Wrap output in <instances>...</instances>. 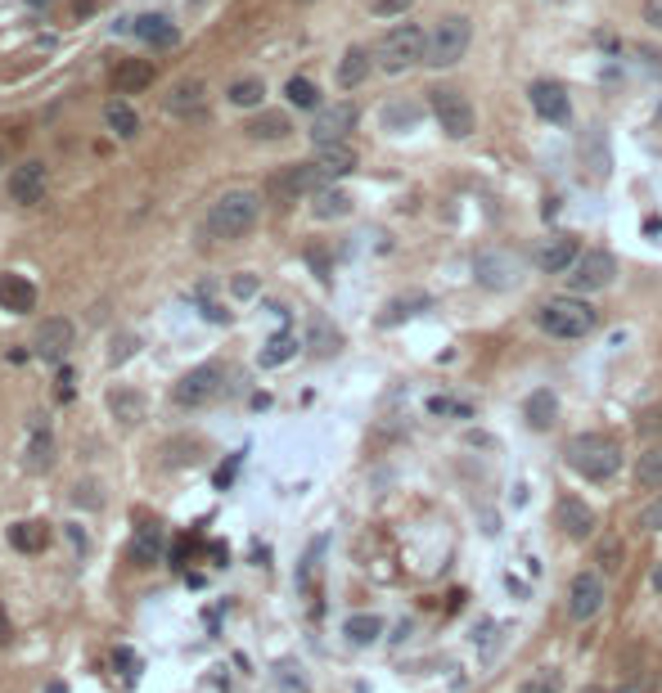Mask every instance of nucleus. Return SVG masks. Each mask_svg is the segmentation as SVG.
Segmentation results:
<instances>
[{"label":"nucleus","instance_id":"nucleus-7","mask_svg":"<svg viewBox=\"0 0 662 693\" xmlns=\"http://www.w3.org/2000/svg\"><path fill=\"white\" fill-rule=\"evenodd\" d=\"M613 275H617V257H613V252H604V248H586L577 261H572V270H568V288H572L577 297H586V293H599V288L613 284Z\"/></svg>","mask_w":662,"mask_h":693},{"label":"nucleus","instance_id":"nucleus-55","mask_svg":"<svg viewBox=\"0 0 662 693\" xmlns=\"http://www.w3.org/2000/svg\"><path fill=\"white\" fill-rule=\"evenodd\" d=\"M550 5H563V0H550Z\"/></svg>","mask_w":662,"mask_h":693},{"label":"nucleus","instance_id":"nucleus-28","mask_svg":"<svg viewBox=\"0 0 662 693\" xmlns=\"http://www.w3.org/2000/svg\"><path fill=\"white\" fill-rule=\"evenodd\" d=\"M109 410H113V419H122V423H140L145 419V396L131 392V387H113Z\"/></svg>","mask_w":662,"mask_h":693},{"label":"nucleus","instance_id":"nucleus-34","mask_svg":"<svg viewBox=\"0 0 662 693\" xmlns=\"http://www.w3.org/2000/svg\"><path fill=\"white\" fill-rule=\"evenodd\" d=\"M518 693H563V671L559 666H536V671L518 684Z\"/></svg>","mask_w":662,"mask_h":693},{"label":"nucleus","instance_id":"nucleus-9","mask_svg":"<svg viewBox=\"0 0 662 693\" xmlns=\"http://www.w3.org/2000/svg\"><path fill=\"white\" fill-rule=\"evenodd\" d=\"M325 185H334V180L325 176L320 162H293L284 176H275V194H280V198H311V194H320Z\"/></svg>","mask_w":662,"mask_h":693},{"label":"nucleus","instance_id":"nucleus-14","mask_svg":"<svg viewBox=\"0 0 662 693\" xmlns=\"http://www.w3.org/2000/svg\"><path fill=\"white\" fill-rule=\"evenodd\" d=\"M73 338H77L73 320L55 315V320H46V324L37 329V338H32V351H37L41 360H64V351L73 347Z\"/></svg>","mask_w":662,"mask_h":693},{"label":"nucleus","instance_id":"nucleus-20","mask_svg":"<svg viewBox=\"0 0 662 693\" xmlns=\"http://www.w3.org/2000/svg\"><path fill=\"white\" fill-rule=\"evenodd\" d=\"M55 464V437H50L46 414H32V437H28V455H23V468L28 473H50Z\"/></svg>","mask_w":662,"mask_h":693},{"label":"nucleus","instance_id":"nucleus-27","mask_svg":"<svg viewBox=\"0 0 662 693\" xmlns=\"http://www.w3.org/2000/svg\"><path fill=\"white\" fill-rule=\"evenodd\" d=\"M311 212H316L320 221H338V216H347V212H352V198H347L343 189L325 185V189H320V194H311Z\"/></svg>","mask_w":662,"mask_h":693},{"label":"nucleus","instance_id":"nucleus-39","mask_svg":"<svg viewBox=\"0 0 662 693\" xmlns=\"http://www.w3.org/2000/svg\"><path fill=\"white\" fill-rule=\"evenodd\" d=\"M428 414H451V419H469L473 405H469V401H455V396H433V401H428Z\"/></svg>","mask_w":662,"mask_h":693},{"label":"nucleus","instance_id":"nucleus-33","mask_svg":"<svg viewBox=\"0 0 662 693\" xmlns=\"http://www.w3.org/2000/svg\"><path fill=\"white\" fill-rule=\"evenodd\" d=\"M262 95H266L262 77H235V81H230V90H226V99L235 108H257V104H262Z\"/></svg>","mask_w":662,"mask_h":693},{"label":"nucleus","instance_id":"nucleus-15","mask_svg":"<svg viewBox=\"0 0 662 693\" xmlns=\"http://www.w3.org/2000/svg\"><path fill=\"white\" fill-rule=\"evenodd\" d=\"M554 518H559L563 536L568 540H590L595 536V509H590L586 500H577V495H563L559 509H554Z\"/></svg>","mask_w":662,"mask_h":693},{"label":"nucleus","instance_id":"nucleus-25","mask_svg":"<svg viewBox=\"0 0 662 693\" xmlns=\"http://www.w3.org/2000/svg\"><path fill=\"white\" fill-rule=\"evenodd\" d=\"M248 131V140H262V144H271V140H284V135L293 131V122L284 113H257L253 122L244 126Z\"/></svg>","mask_w":662,"mask_h":693},{"label":"nucleus","instance_id":"nucleus-51","mask_svg":"<svg viewBox=\"0 0 662 693\" xmlns=\"http://www.w3.org/2000/svg\"><path fill=\"white\" fill-rule=\"evenodd\" d=\"M653 590H662V572H653Z\"/></svg>","mask_w":662,"mask_h":693},{"label":"nucleus","instance_id":"nucleus-41","mask_svg":"<svg viewBox=\"0 0 662 693\" xmlns=\"http://www.w3.org/2000/svg\"><path fill=\"white\" fill-rule=\"evenodd\" d=\"M599 567H604V572H617V567H622V540L617 536L599 540Z\"/></svg>","mask_w":662,"mask_h":693},{"label":"nucleus","instance_id":"nucleus-42","mask_svg":"<svg viewBox=\"0 0 662 693\" xmlns=\"http://www.w3.org/2000/svg\"><path fill=\"white\" fill-rule=\"evenodd\" d=\"M365 5H370L374 18H401L410 5H415V0H365Z\"/></svg>","mask_w":662,"mask_h":693},{"label":"nucleus","instance_id":"nucleus-54","mask_svg":"<svg viewBox=\"0 0 662 693\" xmlns=\"http://www.w3.org/2000/svg\"><path fill=\"white\" fill-rule=\"evenodd\" d=\"M658 126H662V104H658Z\"/></svg>","mask_w":662,"mask_h":693},{"label":"nucleus","instance_id":"nucleus-8","mask_svg":"<svg viewBox=\"0 0 662 693\" xmlns=\"http://www.w3.org/2000/svg\"><path fill=\"white\" fill-rule=\"evenodd\" d=\"M604 599H608L604 576H599V572H577V576H572V585H568V617H572V621L599 617Z\"/></svg>","mask_w":662,"mask_h":693},{"label":"nucleus","instance_id":"nucleus-26","mask_svg":"<svg viewBox=\"0 0 662 693\" xmlns=\"http://www.w3.org/2000/svg\"><path fill=\"white\" fill-rule=\"evenodd\" d=\"M131 32H136L140 41H149V45H176V27L167 23L163 14H140L136 23H131Z\"/></svg>","mask_w":662,"mask_h":693},{"label":"nucleus","instance_id":"nucleus-38","mask_svg":"<svg viewBox=\"0 0 662 693\" xmlns=\"http://www.w3.org/2000/svg\"><path fill=\"white\" fill-rule=\"evenodd\" d=\"M293 347H298V342H293V338H289V333H280V338H275V342H271V347H266V351H262V365H266V369L284 365V360H289V356H293Z\"/></svg>","mask_w":662,"mask_h":693},{"label":"nucleus","instance_id":"nucleus-45","mask_svg":"<svg viewBox=\"0 0 662 693\" xmlns=\"http://www.w3.org/2000/svg\"><path fill=\"white\" fill-rule=\"evenodd\" d=\"M113 662L122 666V675H127V680L140 671V662H136V653H131V648H118V653H113Z\"/></svg>","mask_w":662,"mask_h":693},{"label":"nucleus","instance_id":"nucleus-13","mask_svg":"<svg viewBox=\"0 0 662 693\" xmlns=\"http://www.w3.org/2000/svg\"><path fill=\"white\" fill-rule=\"evenodd\" d=\"M473 275H478V284L505 293V288L518 284V257H509V252H478V261H473Z\"/></svg>","mask_w":662,"mask_h":693},{"label":"nucleus","instance_id":"nucleus-29","mask_svg":"<svg viewBox=\"0 0 662 693\" xmlns=\"http://www.w3.org/2000/svg\"><path fill=\"white\" fill-rule=\"evenodd\" d=\"M343 635H347V644L365 648V644H374V639L383 635V621L374 617V612H356V617L343 621Z\"/></svg>","mask_w":662,"mask_h":693},{"label":"nucleus","instance_id":"nucleus-46","mask_svg":"<svg viewBox=\"0 0 662 693\" xmlns=\"http://www.w3.org/2000/svg\"><path fill=\"white\" fill-rule=\"evenodd\" d=\"M55 392H59V401H73V369H59Z\"/></svg>","mask_w":662,"mask_h":693},{"label":"nucleus","instance_id":"nucleus-16","mask_svg":"<svg viewBox=\"0 0 662 693\" xmlns=\"http://www.w3.org/2000/svg\"><path fill=\"white\" fill-rule=\"evenodd\" d=\"M32 306H37V284L28 275H19V270H5L0 275V311L28 315Z\"/></svg>","mask_w":662,"mask_h":693},{"label":"nucleus","instance_id":"nucleus-12","mask_svg":"<svg viewBox=\"0 0 662 693\" xmlns=\"http://www.w3.org/2000/svg\"><path fill=\"white\" fill-rule=\"evenodd\" d=\"M167 113L181 117V122H194V117L208 113V86H203L199 77H185L172 86V95H167Z\"/></svg>","mask_w":662,"mask_h":693},{"label":"nucleus","instance_id":"nucleus-40","mask_svg":"<svg viewBox=\"0 0 662 693\" xmlns=\"http://www.w3.org/2000/svg\"><path fill=\"white\" fill-rule=\"evenodd\" d=\"M136 558H140V563H154V558H158V527H154V522H145V527H140Z\"/></svg>","mask_w":662,"mask_h":693},{"label":"nucleus","instance_id":"nucleus-11","mask_svg":"<svg viewBox=\"0 0 662 693\" xmlns=\"http://www.w3.org/2000/svg\"><path fill=\"white\" fill-rule=\"evenodd\" d=\"M221 392V365H199L190 369V374L176 383V405H185V410H194V405H208L212 396Z\"/></svg>","mask_w":662,"mask_h":693},{"label":"nucleus","instance_id":"nucleus-56","mask_svg":"<svg viewBox=\"0 0 662 693\" xmlns=\"http://www.w3.org/2000/svg\"><path fill=\"white\" fill-rule=\"evenodd\" d=\"M302 5H307V0H302Z\"/></svg>","mask_w":662,"mask_h":693},{"label":"nucleus","instance_id":"nucleus-18","mask_svg":"<svg viewBox=\"0 0 662 693\" xmlns=\"http://www.w3.org/2000/svg\"><path fill=\"white\" fill-rule=\"evenodd\" d=\"M577 257H581L577 243H572L568 234H554V239H545L541 248H536V270H541V275H568Z\"/></svg>","mask_w":662,"mask_h":693},{"label":"nucleus","instance_id":"nucleus-35","mask_svg":"<svg viewBox=\"0 0 662 693\" xmlns=\"http://www.w3.org/2000/svg\"><path fill=\"white\" fill-rule=\"evenodd\" d=\"M284 95H289L293 108H320V86H316L311 77H289Z\"/></svg>","mask_w":662,"mask_h":693},{"label":"nucleus","instance_id":"nucleus-30","mask_svg":"<svg viewBox=\"0 0 662 693\" xmlns=\"http://www.w3.org/2000/svg\"><path fill=\"white\" fill-rule=\"evenodd\" d=\"M316 162L325 167L329 180H338V176H347V171L356 167V149L352 144H329V149H316Z\"/></svg>","mask_w":662,"mask_h":693},{"label":"nucleus","instance_id":"nucleus-19","mask_svg":"<svg viewBox=\"0 0 662 693\" xmlns=\"http://www.w3.org/2000/svg\"><path fill=\"white\" fill-rule=\"evenodd\" d=\"M10 198L19 207H37L41 198H46V167H41V162H23V167H14Z\"/></svg>","mask_w":662,"mask_h":693},{"label":"nucleus","instance_id":"nucleus-49","mask_svg":"<svg viewBox=\"0 0 662 693\" xmlns=\"http://www.w3.org/2000/svg\"><path fill=\"white\" fill-rule=\"evenodd\" d=\"M14 639V630H10V617H5V603H0V648L10 644Z\"/></svg>","mask_w":662,"mask_h":693},{"label":"nucleus","instance_id":"nucleus-36","mask_svg":"<svg viewBox=\"0 0 662 693\" xmlns=\"http://www.w3.org/2000/svg\"><path fill=\"white\" fill-rule=\"evenodd\" d=\"M275 693H311V689H307V675H302V666H293V662H280V666H275Z\"/></svg>","mask_w":662,"mask_h":693},{"label":"nucleus","instance_id":"nucleus-2","mask_svg":"<svg viewBox=\"0 0 662 693\" xmlns=\"http://www.w3.org/2000/svg\"><path fill=\"white\" fill-rule=\"evenodd\" d=\"M536 324H541L550 338L572 342V338H586V333L599 329V311L586 302V297L563 293V297H550V302L536 306Z\"/></svg>","mask_w":662,"mask_h":693},{"label":"nucleus","instance_id":"nucleus-4","mask_svg":"<svg viewBox=\"0 0 662 693\" xmlns=\"http://www.w3.org/2000/svg\"><path fill=\"white\" fill-rule=\"evenodd\" d=\"M424 50H428V32H424V27H419V23H397V27H388V32H383L374 59H379L383 72H392V77H397V72L424 63Z\"/></svg>","mask_w":662,"mask_h":693},{"label":"nucleus","instance_id":"nucleus-43","mask_svg":"<svg viewBox=\"0 0 662 693\" xmlns=\"http://www.w3.org/2000/svg\"><path fill=\"white\" fill-rule=\"evenodd\" d=\"M640 527L644 531H662V491H658V500H653L649 509L640 513Z\"/></svg>","mask_w":662,"mask_h":693},{"label":"nucleus","instance_id":"nucleus-10","mask_svg":"<svg viewBox=\"0 0 662 693\" xmlns=\"http://www.w3.org/2000/svg\"><path fill=\"white\" fill-rule=\"evenodd\" d=\"M356 126V108L352 104H334L320 108L316 122H311V144L316 149H329V144H347V131Z\"/></svg>","mask_w":662,"mask_h":693},{"label":"nucleus","instance_id":"nucleus-23","mask_svg":"<svg viewBox=\"0 0 662 693\" xmlns=\"http://www.w3.org/2000/svg\"><path fill=\"white\" fill-rule=\"evenodd\" d=\"M10 545L19 549V554H41V549L50 545V527H46V522H37V518H32V522H14V527H10Z\"/></svg>","mask_w":662,"mask_h":693},{"label":"nucleus","instance_id":"nucleus-22","mask_svg":"<svg viewBox=\"0 0 662 693\" xmlns=\"http://www.w3.org/2000/svg\"><path fill=\"white\" fill-rule=\"evenodd\" d=\"M370 63H374V54L365 50V45H352V50L343 54V63H338V86L356 90L365 77H370Z\"/></svg>","mask_w":662,"mask_h":693},{"label":"nucleus","instance_id":"nucleus-6","mask_svg":"<svg viewBox=\"0 0 662 693\" xmlns=\"http://www.w3.org/2000/svg\"><path fill=\"white\" fill-rule=\"evenodd\" d=\"M428 108H433L437 126H442L451 140H469L473 126H478V113H473V104L460 95L455 86H437L428 90Z\"/></svg>","mask_w":662,"mask_h":693},{"label":"nucleus","instance_id":"nucleus-53","mask_svg":"<svg viewBox=\"0 0 662 693\" xmlns=\"http://www.w3.org/2000/svg\"><path fill=\"white\" fill-rule=\"evenodd\" d=\"M28 5H46V0H28Z\"/></svg>","mask_w":662,"mask_h":693},{"label":"nucleus","instance_id":"nucleus-50","mask_svg":"<svg viewBox=\"0 0 662 693\" xmlns=\"http://www.w3.org/2000/svg\"><path fill=\"white\" fill-rule=\"evenodd\" d=\"M131 347H140V342H131V338H118V351H113V360H127V356H131Z\"/></svg>","mask_w":662,"mask_h":693},{"label":"nucleus","instance_id":"nucleus-31","mask_svg":"<svg viewBox=\"0 0 662 693\" xmlns=\"http://www.w3.org/2000/svg\"><path fill=\"white\" fill-rule=\"evenodd\" d=\"M554 410H559V401H554V392H545V387H541V392H532V396L523 401V414H527V423H532L536 432L550 428V423H554Z\"/></svg>","mask_w":662,"mask_h":693},{"label":"nucleus","instance_id":"nucleus-47","mask_svg":"<svg viewBox=\"0 0 662 693\" xmlns=\"http://www.w3.org/2000/svg\"><path fill=\"white\" fill-rule=\"evenodd\" d=\"M644 23L662 32V0H644Z\"/></svg>","mask_w":662,"mask_h":693},{"label":"nucleus","instance_id":"nucleus-17","mask_svg":"<svg viewBox=\"0 0 662 693\" xmlns=\"http://www.w3.org/2000/svg\"><path fill=\"white\" fill-rule=\"evenodd\" d=\"M109 86H113V95H140V90L154 86V63H149V59H122V63H113Z\"/></svg>","mask_w":662,"mask_h":693},{"label":"nucleus","instance_id":"nucleus-44","mask_svg":"<svg viewBox=\"0 0 662 693\" xmlns=\"http://www.w3.org/2000/svg\"><path fill=\"white\" fill-rule=\"evenodd\" d=\"M239 464H244V455H230V459H226V464H221V468H217V486H221V491H226V486H230V482H235Z\"/></svg>","mask_w":662,"mask_h":693},{"label":"nucleus","instance_id":"nucleus-3","mask_svg":"<svg viewBox=\"0 0 662 693\" xmlns=\"http://www.w3.org/2000/svg\"><path fill=\"white\" fill-rule=\"evenodd\" d=\"M257 216H262V198H257L253 189H230V194H221L217 203L208 207L203 230H208L212 239H244V234L257 225Z\"/></svg>","mask_w":662,"mask_h":693},{"label":"nucleus","instance_id":"nucleus-32","mask_svg":"<svg viewBox=\"0 0 662 693\" xmlns=\"http://www.w3.org/2000/svg\"><path fill=\"white\" fill-rule=\"evenodd\" d=\"M635 482L644 491H662V446H649L640 459H635Z\"/></svg>","mask_w":662,"mask_h":693},{"label":"nucleus","instance_id":"nucleus-5","mask_svg":"<svg viewBox=\"0 0 662 693\" xmlns=\"http://www.w3.org/2000/svg\"><path fill=\"white\" fill-rule=\"evenodd\" d=\"M473 41V27L464 14H446L442 23L428 32V50H424V63L428 68H455V63L464 59V50H469Z\"/></svg>","mask_w":662,"mask_h":693},{"label":"nucleus","instance_id":"nucleus-52","mask_svg":"<svg viewBox=\"0 0 662 693\" xmlns=\"http://www.w3.org/2000/svg\"><path fill=\"white\" fill-rule=\"evenodd\" d=\"M581 693H604V689H599V684H590V689H581Z\"/></svg>","mask_w":662,"mask_h":693},{"label":"nucleus","instance_id":"nucleus-37","mask_svg":"<svg viewBox=\"0 0 662 693\" xmlns=\"http://www.w3.org/2000/svg\"><path fill=\"white\" fill-rule=\"evenodd\" d=\"M419 117H424V108L419 104H388L383 108V126H388V131H397V126H415Z\"/></svg>","mask_w":662,"mask_h":693},{"label":"nucleus","instance_id":"nucleus-24","mask_svg":"<svg viewBox=\"0 0 662 693\" xmlns=\"http://www.w3.org/2000/svg\"><path fill=\"white\" fill-rule=\"evenodd\" d=\"M104 126H109L118 140H131V135L140 131V113L127 104V99H113V104L104 108Z\"/></svg>","mask_w":662,"mask_h":693},{"label":"nucleus","instance_id":"nucleus-1","mask_svg":"<svg viewBox=\"0 0 662 693\" xmlns=\"http://www.w3.org/2000/svg\"><path fill=\"white\" fill-rule=\"evenodd\" d=\"M563 455H568L572 473H581L586 482H608L622 468V441L608 437V432H577L563 446Z\"/></svg>","mask_w":662,"mask_h":693},{"label":"nucleus","instance_id":"nucleus-21","mask_svg":"<svg viewBox=\"0 0 662 693\" xmlns=\"http://www.w3.org/2000/svg\"><path fill=\"white\" fill-rule=\"evenodd\" d=\"M532 108L545 117V122H554V126H563L572 117L568 90H563L559 81H536V86H532Z\"/></svg>","mask_w":662,"mask_h":693},{"label":"nucleus","instance_id":"nucleus-48","mask_svg":"<svg viewBox=\"0 0 662 693\" xmlns=\"http://www.w3.org/2000/svg\"><path fill=\"white\" fill-rule=\"evenodd\" d=\"M230 288H235V297H253V293H257V279H253V275H239Z\"/></svg>","mask_w":662,"mask_h":693}]
</instances>
